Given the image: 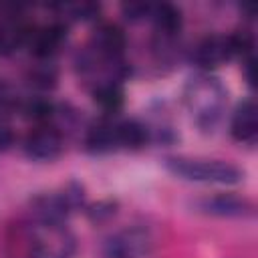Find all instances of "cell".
<instances>
[{
  "mask_svg": "<svg viewBox=\"0 0 258 258\" xmlns=\"http://www.w3.org/2000/svg\"><path fill=\"white\" fill-rule=\"evenodd\" d=\"M149 18L153 20L155 32L161 38H173L183 24V16L181 10L175 4L169 2H161V4H151L149 8Z\"/></svg>",
  "mask_w": 258,
  "mask_h": 258,
  "instance_id": "13",
  "label": "cell"
},
{
  "mask_svg": "<svg viewBox=\"0 0 258 258\" xmlns=\"http://www.w3.org/2000/svg\"><path fill=\"white\" fill-rule=\"evenodd\" d=\"M117 137H119V149H141L151 139V129L137 121V119H123L117 121Z\"/></svg>",
  "mask_w": 258,
  "mask_h": 258,
  "instance_id": "14",
  "label": "cell"
},
{
  "mask_svg": "<svg viewBox=\"0 0 258 258\" xmlns=\"http://www.w3.org/2000/svg\"><path fill=\"white\" fill-rule=\"evenodd\" d=\"M125 44L127 38L121 26H117L115 22H99L91 34L89 48L109 58H123Z\"/></svg>",
  "mask_w": 258,
  "mask_h": 258,
  "instance_id": "10",
  "label": "cell"
},
{
  "mask_svg": "<svg viewBox=\"0 0 258 258\" xmlns=\"http://www.w3.org/2000/svg\"><path fill=\"white\" fill-rule=\"evenodd\" d=\"M230 58H234L230 34H208L191 50V60L204 71L216 69Z\"/></svg>",
  "mask_w": 258,
  "mask_h": 258,
  "instance_id": "8",
  "label": "cell"
},
{
  "mask_svg": "<svg viewBox=\"0 0 258 258\" xmlns=\"http://www.w3.org/2000/svg\"><path fill=\"white\" fill-rule=\"evenodd\" d=\"M58 107L46 99V97H30L24 105H22V115L30 121H34L36 125H48L52 123V119L56 117Z\"/></svg>",
  "mask_w": 258,
  "mask_h": 258,
  "instance_id": "16",
  "label": "cell"
},
{
  "mask_svg": "<svg viewBox=\"0 0 258 258\" xmlns=\"http://www.w3.org/2000/svg\"><path fill=\"white\" fill-rule=\"evenodd\" d=\"M153 236L143 226H125L109 234L101 244L103 258H145L153 250Z\"/></svg>",
  "mask_w": 258,
  "mask_h": 258,
  "instance_id": "5",
  "label": "cell"
},
{
  "mask_svg": "<svg viewBox=\"0 0 258 258\" xmlns=\"http://www.w3.org/2000/svg\"><path fill=\"white\" fill-rule=\"evenodd\" d=\"M85 149L89 153H111L119 149V137H117V121L103 119L95 125H91L85 133Z\"/></svg>",
  "mask_w": 258,
  "mask_h": 258,
  "instance_id": "12",
  "label": "cell"
},
{
  "mask_svg": "<svg viewBox=\"0 0 258 258\" xmlns=\"http://www.w3.org/2000/svg\"><path fill=\"white\" fill-rule=\"evenodd\" d=\"M28 81L36 89H42V91L44 89H52L56 85V71H54L52 64H38V67H34L30 71Z\"/></svg>",
  "mask_w": 258,
  "mask_h": 258,
  "instance_id": "17",
  "label": "cell"
},
{
  "mask_svg": "<svg viewBox=\"0 0 258 258\" xmlns=\"http://www.w3.org/2000/svg\"><path fill=\"white\" fill-rule=\"evenodd\" d=\"M183 105L202 133H214L226 113L228 91L218 77L198 73L183 87Z\"/></svg>",
  "mask_w": 258,
  "mask_h": 258,
  "instance_id": "1",
  "label": "cell"
},
{
  "mask_svg": "<svg viewBox=\"0 0 258 258\" xmlns=\"http://www.w3.org/2000/svg\"><path fill=\"white\" fill-rule=\"evenodd\" d=\"M28 250L32 258H75L77 238L64 222H40L28 230Z\"/></svg>",
  "mask_w": 258,
  "mask_h": 258,
  "instance_id": "3",
  "label": "cell"
},
{
  "mask_svg": "<svg viewBox=\"0 0 258 258\" xmlns=\"http://www.w3.org/2000/svg\"><path fill=\"white\" fill-rule=\"evenodd\" d=\"M83 187L75 181L67 183L58 191H46L32 200L34 220L40 222H67L69 214L83 206Z\"/></svg>",
  "mask_w": 258,
  "mask_h": 258,
  "instance_id": "4",
  "label": "cell"
},
{
  "mask_svg": "<svg viewBox=\"0 0 258 258\" xmlns=\"http://www.w3.org/2000/svg\"><path fill=\"white\" fill-rule=\"evenodd\" d=\"M230 135L244 145H254L258 137V109L252 99L242 101L230 121Z\"/></svg>",
  "mask_w": 258,
  "mask_h": 258,
  "instance_id": "11",
  "label": "cell"
},
{
  "mask_svg": "<svg viewBox=\"0 0 258 258\" xmlns=\"http://www.w3.org/2000/svg\"><path fill=\"white\" fill-rule=\"evenodd\" d=\"M26 40H28L30 50L34 52L36 58H42V60L52 58L67 40V24L52 22V24L34 28L32 32H28Z\"/></svg>",
  "mask_w": 258,
  "mask_h": 258,
  "instance_id": "9",
  "label": "cell"
},
{
  "mask_svg": "<svg viewBox=\"0 0 258 258\" xmlns=\"http://www.w3.org/2000/svg\"><path fill=\"white\" fill-rule=\"evenodd\" d=\"M93 101L103 113H107V115L117 113L125 101L121 83H101V85L93 87Z\"/></svg>",
  "mask_w": 258,
  "mask_h": 258,
  "instance_id": "15",
  "label": "cell"
},
{
  "mask_svg": "<svg viewBox=\"0 0 258 258\" xmlns=\"http://www.w3.org/2000/svg\"><path fill=\"white\" fill-rule=\"evenodd\" d=\"M149 8H151V4H125L123 14L131 20H139V18L149 16Z\"/></svg>",
  "mask_w": 258,
  "mask_h": 258,
  "instance_id": "20",
  "label": "cell"
},
{
  "mask_svg": "<svg viewBox=\"0 0 258 258\" xmlns=\"http://www.w3.org/2000/svg\"><path fill=\"white\" fill-rule=\"evenodd\" d=\"M115 214V204L113 202H99L95 206H91L89 210V218L93 222H101V220H107Z\"/></svg>",
  "mask_w": 258,
  "mask_h": 258,
  "instance_id": "19",
  "label": "cell"
},
{
  "mask_svg": "<svg viewBox=\"0 0 258 258\" xmlns=\"http://www.w3.org/2000/svg\"><path fill=\"white\" fill-rule=\"evenodd\" d=\"M62 10L69 12V18H75V20H89V18H95V16L99 14V4L81 2V4L62 6Z\"/></svg>",
  "mask_w": 258,
  "mask_h": 258,
  "instance_id": "18",
  "label": "cell"
},
{
  "mask_svg": "<svg viewBox=\"0 0 258 258\" xmlns=\"http://www.w3.org/2000/svg\"><path fill=\"white\" fill-rule=\"evenodd\" d=\"M194 208L206 216L216 218H248L254 214V204L238 194H212L194 202Z\"/></svg>",
  "mask_w": 258,
  "mask_h": 258,
  "instance_id": "7",
  "label": "cell"
},
{
  "mask_svg": "<svg viewBox=\"0 0 258 258\" xmlns=\"http://www.w3.org/2000/svg\"><path fill=\"white\" fill-rule=\"evenodd\" d=\"M165 167L185 179L196 183H216V185H234L244 179V171L226 159H212V157H185L175 155L165 159Z\"/></svg>",
  "mask_w": 258,
  "mask_h": 258,
  "instance_id": "2",
  "label": "cell"
},
{
  "mask_svg": "<svg viewBox=\"0 0 258 258\" xmlns=\"http://www.w3.org/2000/svg\"><path fill=\"white\" fill-rule=\"evenodd\" d=\"M22 149L28 159L34 161H54L60 157L64 149V137L60 129L52 123L48 125H36L30 129L24 137Z\"/></svg>",
  "mask_w": 258,
  "mask_h": 258,
  "instance_id": "6",
  "label": "cell"
},
{
  "mask_svg": "<svg viewBox=\"0 0 258 258\" xmlns=\"http://www.w3.org/2000/svg\"><path fill=\"white\" fill-rule=\"evenodd\" d=\"M14 143V131L10 129L8 123L0 121V151H6Z\"/></svg>",
  "mask_w": 258,
  "mask_h": 258,
  "instance_id": "21",
  "label": "cell"
}]
</instances>
